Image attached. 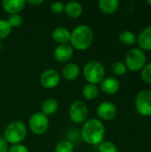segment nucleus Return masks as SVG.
I'll list each match as a JSON object with an SVG mask.
<instances>
[{"instance_id": "f257e3e1", "label": "nucleus", "mask_w": 151, "mask_h": 152, "mask_svg": "<svg viewBox=\"0 0 151 152\" xmlns=\"http://www.w3.org/2000/svg\"><path fill=\"white\" fill-rule=\"evenodd\" d=\"M82 140L90 145H99L103 142L105 136V127L103 123L98 118L86 120L81 128Z\"/></svg>"}, {"instance_id": "f03ea898", "label": "nucleus", "mask_w": 151, "mask_h": 152, "mask_svg": "<svg viewBox=\"0 0 151 152\" xmlns=\"http://www.w3.org/2000/svg\"><path fill=\"white\" fill-rule=\"evenodd\" d=\"M94 34L91 27L85 24H81L77 26L70 32L69 45L73 49L78 51L87 50L93 43Z\"/></svg>"}, {"instance_id": "7ed1b4c3", "label": "nucleus", "mask_w": 151, "mask_h": 152, "mask_svg": "<svg viewBox=\"0 0 151 152\" xmlns=\"http://www.w3.org/2000/svg\"><path fill=\"white\" fill-rule=\"evenodd\" d=\"M27 135V127L20 121H12L5 127L4 139L10 144H20Z\"/></svg>"}, {"instance_id": "20e7f679", "label": "nucleus", "mask_w": 151, "mask_h": 152, "mask_svg": "<svg viewBox=\"0 0 151 152\" xmlns=\"http://www.w3.org/2000/svg\"><path fill=\"white\" fill-rule=\"evenodd\" d=\"M83 76L88 84L97 86L105 78V68L100 61H90L84 66Z\"/></svg>"}, {"instance_id": "39448f33", "label": "nucleus", "mask_w": 151, "mask_h": 152, "mask_svg": "<svg viewBox=\"0 0 151 152\" xmlns=\"http://www.w3.org/2000/svg\"><path fill=\"white\" fill-rule=\"evenodd\" d=\"M147 57L145 53L140 48H133L129 50L125 55V64L130 71L142 70L146 65Z\"/></svg>"}, {"instance_id": "423d86ee", "label": "nucleus", "mask_w": 151, "mask_h": 152, "mask_svg": "<svg viewBox=\"0 0 151 152\" xmlns=\"http://www.w3.org/2000/svg\"><path fill=\"white\" fill-rule=\"evenodd\" d=\"M49 118L47 116L40 112L33 113L28 119V127L30 131L36 134H44L49 128Z\"/></svg>"}, {"instance_id": "0eeeda50", "label": "nucleus", "mask_w": 151, "mask_h": 152, "mask_svg": "<svg viewBox=\"0 0 151 152\" xmlns=\"http://www.w3.org/2000/svg\"><path fill=\"white\" fill-rule=\"evenodd\" d=\"M70 120L75 124H84L88 118V108L82 101H75L69 109Z\"/></svg>"}, {"instance_id": "6e6552de", "label": "nucleus", "mask_w": 151, "mask_h": 152, "mask_svg": "<svg viewBox=\"0 0 151 152\" xmlns=\"http://www.w3.org/2000/svg\"><path fill=\"white\" fill-rule=\"evenodd\" d=\"M137 112L143 117L151 116V90L144 89L139 92L135 98Z\"/></svg>"}, {"instance_id": "1a4fd4ad", "label": "nucleus", "mask_w": 151, "mask_h": 152, "mask_svg": "<svg viewBox=\"0 0 151 152\" xmlns=\"http://www.w3.org/2000/svg\"><path fill=\"white\" fill-rule=\"evenodd\" d=\"M39 81L44 88L53 89L59 85L61 81V75L56 69H48L42 72L39 77Z\"/></svg>"}, {"instance_id": "9d476101", "label": "nucleus", "mask_w": 151, "mask_h": 152, "mask_svg": "<svg viewBox=\"0 0 151 152\" xmlns=\"http://www.w3.org/2000/svg\"><path fill=\"white\" fill-rule=\"evenodd\" d=\"M96 112L100 119L104 121H109L117 116V109L113 102H103L99 104Z\"/></svg>"}, {"instance_id": "9b49d317", "label": "nucleus", "mask_w": 151, "mask_h": 152, "mask_svg": "<svg viewBox=\"0 0 151 152\" xmlns=\"http://www.w3.org/2000/svg\"><path fill=\"white\" fill-rule=\"evenodd\" d=\"M74 55V49L69 44L58 45L53 51V57L60 63L68 62Z\"/></svg>"}, {"instance_id": "f8f14e48", "label": "nucleus", "mask_w": 151, "mask_h": 152, "mask_svg": "<svg viewBox=\"0 0 151 152\" xmlns=\"http://www.w3.org/2000/svg\"><path fill=\"white\" fill-rule=\"evenodd\" d=\"M120 89V82L113 77H105L101 82V90L109 95H112L117 94Z\"/></svg>"}, {"instance_id": "ddd939ff", "label": "nucleus", "mask_w": 151, "mask_h": 152, "mask_svg": "<svg viewBox=\"0 0 151 152\" xmlns=\"http://www.w3.org/2000/svg\"><path fill=\"white\" fill-rule=\"evenodd\" d=\"M26 4L25 0H4L2 2L3 9L7 12L12 14H19L21 12Z\"/></svg>"}, {"instance_id": "4468645a", "label": "nucleus", "mask_w": 151, "mask_h": 152, "mask_svg": "<svg viewBox=\"0 0 151 152\" xmlns=\"http://www.w3.org/2000/svg\"><path fill=\"white\" fill-rule=\"evenodd\" d=\"M137 43L142 51H151V26L144 28L138 35Z\"/></svg>"}, {"instance_id": "2eb2a0df", "label": "nucleus", "mask_w": 151, "mask_h": 152, "mask_svg": "<svg viewBox=\"0 0 151 152\" xmlns=\"http://www.w3.org/2000/svg\"><path fill=\"white\" fill-rule=\"evenodd\" d=\"M62 77L67 81H74L76 80L80 74V68L75 62H69L64 65L61 71Z\"/></svg>"}, {"instance_id": "dca6fc26", "label": "nucleus", "mask_w": 151, "mask_h": 152, "mask_svg": "<svg viewBox=\"0 0 151 152\" xmlns=\"http://www.w3.org/2000/svg\"><path fill=\"white\" fill-rule=\"evenodd\" d=\"M52 37L58 45L69 44L70 40V31L65 27H57L53 29Z\"/></svg>"}, {"instance_id": "f3484780", "label": "nucleus", "mask_w": 151, "mask_h": 152, "mask_svg": "<svg viewBox=\"0 0 151 152\" xmlns=\"http://www.w3.org/2000/svg\"><path fill=\"white\" fill-rule=\"evenodd\" d=\"M64 12L65 14L72 19L79 18L83 13V7L82 4L76 1L68 2L64 5Z\"/></svg>"}, {"instance_id": "a211bd4d", "label": "nucleus", "mask_w": 151, "mask_h": 152, "mask_svg": "<svg viewBox=\"0 0 151 152\" xmlns=\"http://www.w3.org/2000/svg\"><path fill=\"white\" fill-rule=\"evenodd\" d=\"M98 6L103 13L112 14L118 9L119 2L117 0H100Z\"/></svg>"}, {"instance_id": "6ab92c4d", "label": "nucleus", "mask_w": 151, "mask_h": 152, "mask_svg": "<svg viewBox=\"0 0 151 152\" xmlns=\"http://www.w3.org/2000/svg\"><path fill=\"white\" fill-rule=\"evenodd\" d=\"M59 108V103L54 98H47L44 101L41 106V112L45 116L53 115Z\"/></svg>"}, {"instance_id": "aec40b11", "label": "nucleus", "mask_w": 151, "mask_h": 152, "mask_svg": "<svg viewBox=\"0 0 151 152\" xmlns=\"http://www.w3.org/2000/svg\"><path fill=\"white\" fill-rule=\"evenodd\" d=\"M82 94L85 99L88 101L95 100L99 95V88L96 85L87 84L84 86L82 90Z\"/></svg>"}, {"instance_id": "412c9836", "label": "nucleus", "mask_w": 151, "mask_h": 152, "mask_svg": "<svg viewBox=\"0 0 151 152\" xmlns=\"http://www.w3.org/2000/svg\"><path fill=\"white\" fill-rule=\"evenodd\" d=\"M118 40L124 45H133L137 42V37L133 32L130 30H124L119 33Z\"/></svg>"}, {"instance_id": "4be33fe9", "label": "nucleus", "mask_w": 151, "mask_h": 152, "mask_svg": "<svg viewBox=\"0 0 151 152\" xmlns=\"http://www.w3.org/2000/svg\"><path fill=\"white\" fill-rule=\"evenodd\" d=\"M111 70L116 76H124L127 72V68L125 64V62L117 61L112 63L111 65Z\"/></svg>"}, {"instance_id": "5701e85b", "label": "nucleus", "mask_w": 151, "mask_h": 152, "mask_svg": "<svg viewBox=\"0 0 151 152\" xmlns=\"http://www.w3.org/2000/svg\"><path fill=\"white\" fill-rule=\"evenodd\" d=\"M11 32H12V27L8 23L7 20L0 19V40L8 37Z\"/></svg>"}, {"instance_id": "b1692460", "label": "nucleus", "mask_w": 151, "mask_h": 152, "mask_svg": "<svg viewBox=\"0 0 151 152\" xmlns=\"http://www.w3.org/2000/svg\"><path fill=\"white\" fill-rule=\"evenodd\" d=\"M74 146L69 141H61L55 145L54 152H73Z\"/></svg>"}, {"instance_id": "393cba45", "label": "nucleus", "mask_w": 151, "mask_h": 152, "mask_svg": "<svg viewBox=\"0 0 151 152\" xmlns=\"http://www.w3.org/2000/svg\"><path fill=\"white\" fill-rule=\"evenodd\" d=\"M99 152H118L117 147L110 141H103L99 144Z\"/></svg>"}, {"instance_id": "a878e982", "label": "nucleus", "mask_w": 151, "mask_h": 152, "mask_svg": "<svg viewBox=\"0 0 151 152\" xmlns=\"http://www.w3.org/2000/svg\"><path fill=\"white\" fill-rule=\"evenodd\" d=\"M8 23L10 24V26L12 28H19L21 26L22 24V17L20 14H12L9 16L8 20H7Z\"/></svg>"}, {"instance_id": "bb28decb", "label": "nucleus", "mask_w": 151, "mask_h": 152, "mask_svg": "<svg viewBox=\"0 0 151 152\" xmlns=\"http://www.w3.org/2000/svg\"><path fill=\"white\" fill-rule=\"evenodd\" d=\"M142 78L145 83L151 85V62L146 64L142 69Z\"/></svg>"}, {"instance_id": "cd10ccee", "label": "nucleus", "mask_w": 151, "mask_h": 152, "mask_svg": "<svg viewBox=\"0 0 151 152\" xmlns=\"http://www.w3.org/2000/svg\"><path fill=\"white\" fill-rule=\"evenodd\" d=\"M50 10L54 14H61L64 12V4L61 2H53L50 6Z\"/></svg>"}, {"instance_id": "c85d7f7f", "label": "nucleus", "mask_w": 151, "mask_h": 152, "mask_svg": "<svg viewBox=\"0 0 151 152\" xmlns=\"http://www.w3.org/2000/svg\"><path fill=\"white\" fill-rule=\"evenodd\" d=\"M8 152H29L28 148L26 146H24L23 144H15V145H12L11 148H9V151Z\"/></svg>"}, {"instance_id": "c756f323", "label": "nucleus", "mask_w": 151, "mask_h": 152, "mask_svg": "<svg viewBox=\"0 0 151 152\" xmlns=\"http://www.w3.org/2000/svg\"><path fill=\"white\" fill-rule=\"evenodd\" d=\"M9 143L4 139L0 138V152H8L9 151Z\"/></svg>"}, {"instance_id": "7c9ffc66", "label": "nucleus", "mask_w": 151, "mask_h": 152, "mask_svg": "<svg viewBox=\"0 0 151 152\" xmlns=\"http://www.w3.org/2000/svg\"><path fill=\"white\" fill-rule=\"evenodd\" d=\"M42 3H43L42 0H28V1H26V4H28L32 5V6H38Z\"/></svg>"}, {"instance_id": "2f4dec72", "label": "nucleus", "mask_w": 151, "mask_h": 152, "mask_svg": "<svg viewBox=\"0 0 151 152\" xmlns=\"http://www.w3.org/2000/svg\"><path fill=\"white\" fill-rule=\"evenodd\" d=\"M147 3H148V4H150V5L151 6V0H148V1H147Z\"/></svg>"}, {"instance_id": "473e14b6", "label": "nucleus", "mask_w": 151, "mask_h": 152, "mask_svg": "<svg viewBox=\"0 0 151 152\" xmlns=\"http://www.w3.org/2000/svg\"><path fill=\"white\" fill-rule=\"evenodd\" d=\"M0 80H1V77H0Z\"/></svg>"}]
</instances>
